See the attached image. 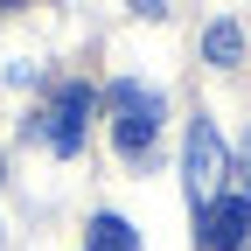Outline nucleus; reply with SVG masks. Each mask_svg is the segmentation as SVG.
<instances>
[{"mask_svg":"<svg viewBox=\"0 0 251 251\" xmlns=\"http://www.w3.org/2000/svg\"><path fill=\"white\" fill-rule=\"evenodd\" d=\"M202 56L216 63V70H230V63L244 56V35H237V21H209V28H202Z\"/></svg>","mask_w":251,"mask_h":251,"instance_id":"obj_5","label":"nucleus"},{"mask_svg":"<svg viewBox=\"0 0 251 251\" xmlns=\"http://www.w3.org/2000/svg\"><path fill=\"white\" fill-rule=\"evenodd\" d=\"M133 7H140V14H161V0H133Z\"/></svg>","mask_w":251,"mask_h":251,"instance_id":"obj_7","label":"nucleus"},{"mask_svg":"<svg viewBox=\"0 0 251 251\" xmlns=\"http://www.w3.org/2000/svg\"><path fill=\"white\" fill-rule=\"evenodd\" d=\"M84 251H140V237H133V224H126V216H91Z\"/></svg>","mask_w":251,"mask_h":251,"instance_id":"obj_6","label":"nucleus"},{"mask_svg":"<svg viewBox=\"0 0 251 251\" xmlns=\"http://www.w3.org/2000/svg\"><path fill=\"white\" fill-rule=\"evenodd\" d=\"M84 119H91V84H63L56 98L35 112V140L49 153H77L84 147Z\"/></svg>","mask_w":251,"mask_h":251,"instance_id":"obj_3","label":"nucleus"},{"mask_svg":"<svg viewBox=\"0 0 251 251\" xmlns=\"http://www.w3.org/2000/svg\"><path fill=\"white\" fill-rule=\"evenodd\" d=\"M230 188V153H224V133H216L209 119L188 126V202H196V216Z\"/></svg>","mask_w":251,"mask_h":251,"instance_id":"obj_2","label":"nucleus"},{"mask_svg":"<svg viewBox=\"0 0 251 251\" xmlns=\"http://www.w3.org/2000/svg\"><path fill=\"white\" fill-rule=\"evenodd\" d=\"M0 7H7V0H0Z\"/></svg>","mask_w":251,"mask_h":251,"instance_id":"obj_8","label":"nucleus"},{"mask_svg":"<svg viewBox=\"0 0 251 251\" xmlns=\"http://www.w3.org/2000/svg\"><path fill=\"white\" fill-rule=\"evenodd\" d=\"M105 105H112V140H119V153H147L153 133H161V119H168L161 91H147V84H133V77H119Z\"/></svg>","mask_w":251,"mask_h":251,"instance_id":"obj_1","label":"nucleus"},{"mask_svg":"<svg viewBox=\"0 0 251 251\" xmlns=\"http://www.w3.org/2000/svg\"><path fill=\"white\" fill-rule=\"evenodd\" d=\"M196 237H202V251H244V237H251V188H224L196 216Z\"/></svg>","mask_w":251,"mask_h":251,"instance_id":"obj_4","label":"nucleus"}]
</instances>
